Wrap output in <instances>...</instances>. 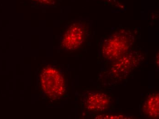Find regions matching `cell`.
I'll return each instance as SVG.
<instances>
[{"label":"cell","mask_w":159,"mask_h":119,"mask_svg":"<svg viewBox=\"0 0 159 119\" xmlns=\"http://www.w3.org/2000/svg\"><path fill=\"white\" fill-rule=\"evenodd\" d=\"M110 97L102 93H91L88 94L85 106L90 112H100L105 111L110 104Z\"/></svg>","instance_id":"5"},{"label":"cell","mask_w":159,"mask_h":119,"mask_svg":"<svg viewBox=\"0 0 159 119\" xmlns=\"http://www.w3.org/2000/svg\"><path fill=\"white\" fill-rule=\"evenodd\" d=\"M130 117L128 116H125L123 115H100V116H97L95 119H130Z\"/></svg>","instance_id":"7"},{"label":"cell","mask_w":159,"mask_h":119,"mask_svg":"<svg viewBox=\"0 0 159 119\" xmlns=\"http://www.w3.org/2000/svg\"><path fill=\"white\" fill-rule=\"evenodd\" d=\"M32 1L42 5L48 6L54 4L55 0H32Z\"/></svg>","instance_id":"8"},{"label":"cell","mask_w":159,"mask_h":119,"mask_svg":"<svg viewBox=\"0 0 159 119\" xmlns=\"http://www.w3.org/2000/svg\"><path fill=\"white\" fill-rule=\"evenodd\" d=\"M159 95L155 93L150 95L143 105V113L151 117L157 118L159 115Z\"/></svg>","instance_id":"6"},{"label":"cell","mask_w":159,"mask_h":119,"mask_svg":"<svg viewBox=\"0 0 159 119\" xmlns=\"http://www.w3.org/2000/svg\"><path fill=\"white\" fill-rule=\"evenodd\" d=\"M139 56L133 53L126 54L118 59L115 60L111 66V71L116 77H121L129 73L139 64Z\"/></svg>","instance_id":"4"},{"label":"cell","mask_w":159,"mask_h":119,"mask_svg":"<svg viewBox=\"0 0 159 119\" xmlns=\"http://www.w3.org/2000/svg\"><path fill=\"white\" fill-rule=\"evenodd\" d=\"M40 84L45 95L53 100L60 99L66 91L63 76L54 66H47L43 69L40 74Z\"/></svg>","instance_id":"1"},{"label":"cell","mask_w":159,"mask_h":119,"mask_svg":"<svg viewBox=\"0 0 159 119\" xmlns=\"http://www.w3.org/2000/svg\"><path fill=\"white\" fill-rule=\"evenodd\" d=\"M132 44V37L126 31H120L111 36L104 43L102 56L109 61H115L127 53Z\"/></svg>","instance_id":"2"},{"label":"cell","mask_w":159,"mask_h":119,"mask_svg":"<svg viewBox=\"0 0 159 119\" xmlns=\"http://www.w3.org/2000/svg\"><path fill=\"white\" fill-rule=\"evenodd\" d=\"M84 38L85 31L83 25L80 23H74L67 30L64 34L62 46L68 51L76 50L83 43Z\"/></svg>","instance_id":"3"}]
</instances>
